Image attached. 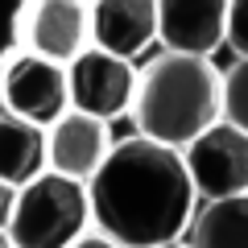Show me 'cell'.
<instances>
[{
    "label": "cell",
    "instance_id": "6da1fadb",
    "mask_svg": "<svg viewBox=\"0 0 248 248\" xmlns=\"http://www.w3.org/2000/svg\"><path fill=\"white\" fill-rule=\"evenodd\" d=\"M91 219L124 248L174 244L195 219V178L186 153L137 133L112 145L99 174L87 182Z\"/></svg>",
    "mask_w": 248,
    "mask_h": 248
},
{
    "label": "cell",
    "instance_id": "7a4b0ae2",
    "mask_svg": "<svg viewBox=\"0 0 248 248\" xmlns=\"http://www.w3.org/2000/svg\"><path fill=\"white\" fill-rule=\"evenodd\" d=\"M133 120L145 137L186 149L199 133L223 120V75L203 54H157L141 71Z\"/></svg>",
    "mask_w": 248,
    "mask_h": 248
},
{
    "label": "cell",
    "instance_id": "3957f363",
    "mask_svg": "<svg viewBox=\"0 0 248 248\" xmlns=\"http://www.w3.org/2000/svg\"><path fill=\"white\" fill-rule=\"evenodd\" d=\"M91 190L79 178L42 170L17 186V203L9 215V236L17 248H66L91 228Z\"/></svg>",
    "mask_w": 248,
    "mask_h": 248
},
{
    "label": "cell",
    "instance_id": "277c9868",
    "mask_svg": "<svg viewBox=\"0 0 248 248\" xmlns=\"http://www.w3.org/2000/svg\"><path fill=\"white\" fill-rule=\"evenodd\" d=\"M0 108L13 116H25L33 124H54L71 108V75L54 58H42L33 50H13L0 54Z\"/></svg>",
    "mask_w": 248,
    "mask_h": 248
},
{
    "label": "cell",
    "instance_id": "5b68a950",
    "mask_svg": "<svg viewBox=\"0 0 248 248\" xmlns=\"http://www.w3.org/2000/svg\"><path fill=\"white\" fill-rule=\"evenodd\" d=\"M13 37L21 50H33L71 66L83 50L95 46L87 0H25L13 21Z\"/></svg>",
    "mask_w": 248,
    "mask_h": 248
},
{
    "label": "cell",
    "instance_id": "8992f818",
    "mask_svg": "<svg viewBox=\"0 0 248 248\" xmlns=\"http://www.w3.org/2000/svg\"><path fill=\"white\" fill-rule=\"evenodd\" d=\"M66 75H71V108L104 116V120L133 112L137 83H141V71L133 66V58L91 46L66 66Z\"/></svg>",
    "mask_w": 248,
    "mask_h": 248
},
{
    "label": "cell",
    "instance_id": "52a82bcc",
    "mask_svg": "<svg viewBox=\"0 0 248 248\" xmlns=\"http://www.w3.org/2000/svg\"><path fill=\"white\" fill-rule=\"evenodd\" d=\"M186 166L199 199H223L248 190V133L232 120H215L186 145Z\"/></svg>",
    "mask_w": 248,
    "mask_h": 248
},
{
    "label": "cell",
    "instance_id": "ba28073f",
    "mask_svg": "<svg viewBox=\"0 0 248 248\" xmlns=\"http://www.w3.org/2000/svg\"><path fill=\"white\" fill-rule=\"evenodd\" d=\"M108 153H112V133L104 116L66 108L54 124H46V161L66 178L91 182L108 161Z\"/></svg>",
    "mask_w": 248,
    "mask_h": 248
},
{
    "label": "cell",
    "instance_id": "9c48e42d",
    "mask_svg": "<svg viewBox=\"0 0 248 248\" xmlns=\"http://www.w3.org/2000/svg\"><path fill=\"white\" fill-rule=\"evenodd\" d=\"M228 4L232 0H157V42L211 58L228 42Z\"/></svg>",
    "mask_w": 248,
    "mask_h": 248
},
{
    "label": "cell",
    "instance_id": "30bf717a",
    "mask_svg": "<svg viewBox=\"0 0 248 248\" xmlns=\"http://www.w3.org/2000/svg\"><path fill=\"white\" fill-rule=\"evenodd\" d=\"M91 33H95V46L137 58L157 42V0H95Z\"/></svg>",
    "mask_w": 248,
    "mask_h": 248
},
{
    "label": "cell",
    "instance_id": "8fae6325",
    "mask_svg": "<svg viewBox=\"0 0 248 248\" xmlns=\"http://www.w3.org/2000/svg\"><path fill=\"white\" fill-rule=\"evenodd\" d=\"M42 170H50V161H46V128L0 108V178L13 186H25Z\"/></svg>",
    "mask_w": 248,
    "mask_h": 248
},
{
    "label": "cell",
    "instance_id": "7c38bea8",
    "mask_svg": "<svg viewBox=\"0 0 248 248\" xmlns=\"http://www.w3.org/2000/svg\"><path fill=\"white\" fill-rule=\"evenodd\" d=\"M186 232H190V248H248V190L203 199Z\"/></svg>",
    "mask_w": 248,
    "mask_h": 248
},
{
    "label": "cell",
    "instance_id": "4fadbf2b",
    "mask_svg": "<svg viewBox=\"0 0 248 248\" xmlns=\"http://www.w3.org/2000/svg\"><path fill=\"white\" fill-rule=\"evenodd\" d=\"M223 120L248 133V58H236V66L223 75Z\"/></svg>",
    "mask_w": 248,
    "mask_h": 248
},
{
    "label": "cell",
    "instance_id": "5bb4252c",
    "mask_svg": "<svg viewBox=\"0 0 248 248\" xmlns=\"http://www.w3.org/2000/svg\"><path fill=\"white\" fill-rule=\"evenodd\" d=\"M228 46L236 58H248V0H232L228 4Z\"/></svg>",
    "mask_w": 248,
    "mask_h": 248
},
{
    "label": "cell",
    "instance_id": "9a60e30c",
    "mask_svg": "<svg viewBox=\"0 0 248 248\" xmlns=\"http://www.w3.org/2000/svg\"><path fill=\"white\" fill-rule=\"evenodd\" d=\"M66 248H124L120 244V240H116V236H108V232L104 228H95V232H83V236L79 240H71V244H66Z\"/></svg>",
    "mask_w": 248,
    "mask_h": 248
},
{
    "label": "cell",
    "instance_id": "2e32d148",
    "mask_svg": "<svg viewBox=\"0 0 248 248\" xmlns=\"http://www.w3.org/2000/svg\"><path fill=\"white\" fill-rule=\"evenodd\" d=\"M13 203H17V186L0 178V228H9V215H13Z\"/></svg>",
    "mask_w": 248,
    "mask_h": 248
},
{
    "label": "cell",
    "instance_id": "e0dca14e",
    "mask_svg": "<svg viewBox=\"0 0 248 248\" xmlns=\"http://www.w3.org/2000/svg\"><path fill=\"white\" fill-rule=\"evenodd\" d=\"M0 248H17V244H13V236H9V228H0Z\"/></svg>",
    "mask_w": 248,
    "mask_h": 248
},
{
    "label": "cell",
    "instance_id": "ac0fdd59",
    "mask_svg": "<svg viewBox=\"0 0 248 248\" xmlns=\"http://www.w3.org/2000/svg\"><path fill=\"white\" fill-rule=\"evenodd\" d=\"M157 248H190V244H178V240H174V244H157Z\"/></svg>",
    "mask_w": 248,
    "mask_h": 248
},
{
    "label": "cell",
    "instance_id": "d6986e66",
    "mask_svg": "<svg viewBox=\"0 0 248 248\" xmlns=\"http://www.w3.org/2000/svg\"><path fill=\"white\" fill-rule=\"evenodd\" d=\"M87 4H95V0H87Z\"/></svg>",
    "mask_w": 248,
    "mask_h": 248
}]
</instances>
